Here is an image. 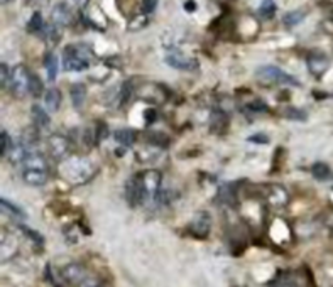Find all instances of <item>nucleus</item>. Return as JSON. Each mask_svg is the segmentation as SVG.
Returning a JSON list of instances; mask_svg holds the SVG:
<instances>
[{"label": "nucleus", "instance_id": "f8f14e48", "mask_svg": "<svg viewBox=\"0 0 333 287\" xmlns=\"http://www.w3.org/2000/svg\"><path fill=\"white\" fill-rule=\"evenodd\" d=\"M51 19L58 25H71L73 24V12H71V8L68 7L66 3H58V5H54L53 8Z\"/></svg>", "mask_w": 333, "mask_h": 287}, {"label": "nucleus", "instance_id": "72a5a7b5", "mask_svg": "<svg viewBox=\"0 0 333 287\" xmlns=\"http://www.w3.org/2000/svg\"><path fill=\"white\" fill-rule=\"evenodd\" d=\"M0 71H2V81H0V83H2V87H5V85H8V81H10L12 71L7 68V64H2V66H0Z\"/></svg>", "mask_w": 333, "mask_h": 287}, {"label": "nucleus", "instance_id": "9b49d317", "mask_svg": "<svg viewBox=\"0 0 333 287\" xmlns=\"http://www.w3.org/2000/svg\"><path fill=\"white\" fill-rule=\"evenodd\" d=\"M63 277L65 281H68L70 284H82V282L87 279V272L80 264H68L65 269H63Z\"/></svg>", "mask_w": 333, "mask_h": 287}, {"label": "nucleus", "instance_id": "e433bc0d", "mask_svg": "<svg viewBox=\"0 0 333 287\" xmlns=\"http://www.w3.org/2000/svg\"><path fill=\"white\" fill-rule=\"evenodd\" d=\"M250 142H257V144H267L269 142V137L264 134H255L254 137H249Z\"/></svg>", "mask_w": 333, "mask_h": 287}, {"label": "nucleus", "instance_id": "6ab92c4d", "mask_svg": "<svg viewBox=\"0 0 333 287\" xmlns=\"http://www.w3.org/2000/svg\"><path fill=\"white\" fill-rule=\"evenodd\" d=\"M31 113H32V118H34V122H36L37 128H46L49 125V115L44 108H41L39 105H32Z\"/></svg>", "mask_w": 333, "mask_h": 287}, {"label": "nucleus", "instance_id": "1a4fd4ad", "mask_svg": "<svg viewBox=\"0 0 333 287\" xmlns=\"http://www.w3.org/2000/svg\"><path fill=\"white\" fill-rule=\"evenodd\" d=\"M306 63H308V70L313 76H323L328 70V66H330V59H328L325 54H320V53H313L310 54L308 59H306Z\"/></svg>", "mask_w": 333, "mask_h": 287}, {"label": "nucleus", "instance_id": "ea45409f", "mask_svg": "<svg viewBox=\"0 0 333 287\" xmlns=\"http://www.w3.org/2000/svg\"><path fill=\"white\" fill-rule=\"evenodd\" d=\"M75 3L78 5L80 8H83V7H87L88 5V0H75Z\"/></svg>", "mask_w": 333, "mask_h": 287}, {"label": "nucleus", "instance_id": "7ed1b4c3", "mask_svg": "<svg viewBox=\"0 0 333 287\" xmlns=\"http://www.w3.org/2000/svg\"><path fill=\"white\" fill-rule=\"evenodd\" d=\"M255 76L264 81V83H279V85H291V87H300V81L294 76L288 75L281 68L276 66H262L255 71Z\"/></svg>", "mask_w": 333, "mask_h": 287}, {"label": "nucleus", "instance_id": "dca6fc26", "mask_svg": "<svg viewBox=\"0 0 333 287\" xmlns=\"http://www.w3.org/2000/svg\"><path fill=\"white\" fill-rule=\"evenodd\" d=\"M24 166L25 169H41V171H48V162H46L44 157L41 154L36 152H27L24 159Z\"/></svg>", "mask_w": 333, "mask_h": 287}, {"label": "nucleus", "instance_id": "6e6552de", "mask_svg": "<svg viewBox=\"0 0 333 287\" xmlns=\"http://www.w3.org/2000/svg\"><path fill=\"white\" fill-rule=\"evenodd\" d=\"M48 145H49L51 156L58 161L65 159L68 154H70V142H68V139L63 135H58V134L51 135L48 140Z\"/></svg>", "mask_w": 333, "mask_h": 287}, {"label": "nucleus", "instance_id": "f03ea898", "mask_svg": "<svg viewBox=\"0 0 333 287\" xmlns=\"http://www.w3.org/2000/svg\"><path fill=\"white\" fill-rule=\"evenodd\" d=\"M92 53L85 46H68L63 56V66L66 71H85L90 66Z\"/></svg>", "mask_w": 333, "mask_h": 287}, {"label": "nucleus", "instance_id": "4c0bfd02", "mask_svg": "<svg viewBox=\"0 0 333 287\" xmlns=\"http://www.w3.org/2000/svg\"><path fill=\"white\" fill-rule=\"evenodd\" d=\"M80 287H100V284H98V282L95 281V279H85L82 284H80Z\"/></svg>", "mask_w": 333, "mask_h": 287}, {"label": "nucleus", "instance_id": "f257e3e1", "mask_svg": "<svg viewBox=\"0 0 333 287\" xmlns=\"http://www.w3.org/2000/svg\"><path fill=\"white\" fill-rule=\"evenodd\" d=\"M61 174L63 178L70 179L73 184H82L87 183L93 174V166L92 162L83 159V157H71V159L63 161L61 166Z\"/></svg>", "mask_w": 333, "mask_h": 287}, {"label": "nucleus", "instance_id": "20e7f679", "mask_svg": "<svg viewBox=\"0 0 333 287\" xmlns=\"http://www.w3.org/2000/svg\"><path fill=\"white\" fill-rule=\"evenodd\" d=\"M29 85H31V75H29L27 68L19 64L10 73V81H8V90L15 98H22L29 92Z\"/></svg>", "mask_w": 333, "mask_h": 287}, {"label": "nucleus", "instance_id": "aec40b11", "mask_svg": "<svg viewBox=\"0 0 333 287\" xmlns=\"http://www.w3.org/2000/svg\"><path fill=\"white\" fill-rule=\"evenodd\" d=\"M115 139H117L118 144L129 147V145L135 142V132L130 130V128H120V130L115 132Z\"/></svg>", "mask_w": 333, "mask_h": 287}, {"label": "nucleus", "instance_id": "2eb2a0df", "mask_svg": "<svg viewBox=\"0 0 333 287\" xmlns=\"http://www.w3.org/2000/svg\"><path fill=\"white\" fill-rule=\"evenodd\" d=\"M22 179L29 186H42L46 181H48V171H41V169H24Z\"/></svg>", "mask_w": 333, "mask_h": 287}, {"label": "nucleus", "instance_id": "58836bf2", "mask_svg": "<svg viewBox=\"0 0 333 287\" xmlns=\"http://www.w3.org/2000/svg\"><path fill=\"white\" fill-rule=\"evenodd\" d=\"M144 118H146V123H152V122H154V120H156V112H154V110H152V108H151V110H147V112L144 113Z\"/></svg>", "mask_w": 333, "mask_h": 287}, {"label": "nucleus", "instance_id": "37998d69", "mask_svg": "<svg viewBox=\"0 0 333 287\" xmlns=\"http://www.w3.org/2000/svg\"><path fill=\"white\" fill-rule=\"evenodd\" d=\"M220 2H228V0H220Z\"/></svg>", "mask_w": 333, "mask_h": 287}, {"label": "nucleus", "instance_id": "7c9ffc66", "mask_svg": "<svg viewBox=\"0 0 333 287\" xmlns=\"http://www.w3.org/2000/svg\"><path fill=\"white\" fill-rule=\"evenodd\" d=\"M281 115L286 118H291V120H305L306 118V113L300 108H286L281 112Z\"/></svg>", "mask_w": 333, "mask_h": 287}, {"label": "nucleus", "instance_id": "c85d7f7f", "mask_svg": "<svg viewBox=\"0 0 333 287\" xmlns=\"http://www.w3.org/2000/svg\"><path fill=\"white\" fill-rule=\"evenodd\" d=\"M10 149H12L10 135H8L5 130H2V134H0V154H2V156H7V154L10 152Z\"/></svg>", "mask_w": 333, "mask_h": 287}, {"label": "nucleus", "instance_id": "b1692460", "mask_svg": "<svg viewBox=\"0 0 333 287\" xmlns=\"http://www.w3.org/2000/svg\"><path fill=\"white\" fill-rule=\"evenodd\" d=\"M311 174H313L318 181H325V179H328V176H330V168H328L325 162H317V164H313V168H311Z\"/></svg>", "mask_w": 333, "mask_h": 287}, {"label": "nucleus", "instance_id": "a19ab883", "mask_svg": "<svg viewBox=\"0 0 333 287\" xmlns=\"http://www.w3.org/2000/svg\"><path fill=\"white\" fill-rule=\"evenodd\" d=\"M328 17H330V19L333 20V8H332V10H330V14H328Z\"/></svg>", "mask_w": 333, "mask_h": 287}, {"label": "nucleus", "instance_id": "f3484780", "mask_svg": "<svg viewBox=\"0 0 333 287\" xmlns=\"http://www.w3.org/2000/svg\"><path fill=\"white\" fill-rule=\"evenodd\" d=\"M44 103L48 106V110L51 112H58L59 103H61V93H59L58 88H49L44 95Z\"/></svg>", "mask_w": 333, "mask_h": 287}, {"label": "nucleus", "instance_id": "5701e85b", "mask_svg": "<svg viewBox=\"0 0 333 287\" xmlns=\"http://www.w3.org/2000/svg\"><path fill=\"white\" fill-rule=\"evenodd\" d=\"M44 66H46V71H48V78L49 81H54L58 76V59L54 54H48L44 59Z\"/></svg>", "mask_w": 333, "mask_h": 287}, {"label": "nucleus", "instance_id": "4be33fe9", "mask_svg": "<svg viewBox=\"0 0 333 287\" xmlns=\"http://www.w3.org/2000/svg\"><path fill=\"white\" fill-rule=\"evenodd\" d=\"M306 17V10H303V8H300V10H293V12H288L284 17H283V22L284 25H288V27H293V25L300 24L303 19Z\"/></svg>", "mask_w": 333, "mask_h": 287}, {"label": "nucleus", "instance_id": "39448f33", "mask_svg": "<svg viewBox=\"0 0 333 287\" xmlns=\"http://www.w3.org/2000/svg\"><path fill=\"white\" fill-rule=\"evenodd\" d=\"M125 194L127 201H129L130 206H139L144 199H146V191H144V184H142V174L134 176L132 179H129L125 188Z\"/></svg>", "mask_w": 333, "mask_h": 287}, {"label": "nucleus", "instance_id": "cd10ccee", "mask_svg": "<svg viewBox=\"0 0 333 287\" xmlns=\"http://www.w3.org/2000/svg\"><path fill=\"white\" fill-rule=\"evenodd\" d=\"M259 14L262 17H267V19H271V17L276 14V3L272 2V0H264V2L260 3V7H259Z\"/></svg>", "mask_w": 333, "mask_h": 287}, {"label": "nucleus", "instance_id": "a211bd4d", "mask_svg": "<svg viewBox=\"0 0 333 287\" xmlns=\"http://www.w3.org/2000/svg\"><path fill=\"white\" fill-rule=\"evenodd\" d=\"M85 96H87V88L83 83H75L71 87V101H73L75 108H82L85 103Z\"/></svg>", "mask_w": 333, "mask_h": 287}, {"label": "nucleus", "instance_id": "ddd939ff", "mask_svg": "<svg viewBox=\"0 0 333 287\" xmlns=\"http://www.w3.org/2000/svg\"><path fill=\"white\" fill-rule=\"evenodd\" d=\"M161 90H163V87H159V85H152V87L146 85L139 90V96L146 101H151V103H163L166 100V95L161 93Z\"/></svg>", "mask_w": 333, "mask_h": 287}, {"label": "nucleus", "instance_id": "bb28decb", "mask_svg": "<svg viewBox=\"0 0 333 287\" xmlns=\"http://www.w3.org/2000/svg\"><path fill=\"white\" fill-rule=\"evenodd\" d=\"M42 24H44V20H42V14L41 12H34L31 20H29V24H27L29 32H41Z\"/></svg>", "mask_w": 333, "mask_h": 287}, {"label": "nucleus", "instance_id": "f704fd0d", "mask_svg": "<svg viewBox=\"0 0 333 287\" xmlns=\"http://www.w3.org/2000/svg\"><path fill=\"white\" fill-rule=\"evenodd\" d=\"M20 230L22 231H25V233L29 235V238L31 240H34V242H37V243H42V237L39 233H36L34 230H31V228H27V226H20Z\"/></svg>", "mask_w": 333, "mask_h": 287}, {"label": "nucleus", "instance_id": "412c9836", "mask_svg": "<svg viewBox=\"0 0 333 287\" xmlns=\"http://www.w3.org/2000/svg\"><path fill=\"white\" fill-rule=\"evenodd\" d=\"M272 287H305L303 282L300 281V277L294 276H281L274 281Z\"/></svg>", "mask_w": 333, "mask_h": 287}, {"label": "nucleus", "instance_id": "0eeeda50", "mask_svg": "<svg viewBox=\"0 0 333 287\" xmlns=\"http://www.w3.org/2000/svg\"><path fill=\"white\" fill-rule=\"evenodd\" d=\"M142 184L146 191V198H156L161 192V174L157 171L151 169L142 174Z\"/></svg>", "mask_w": 333, "mask_h": 287}, {"label": "nucleus", "instance_id": "2f4dec72", "mask_svg": "<svg viewBox=\"0 0 333 287\" xmlns=\"http://www.w3.org/2000/svg\"><path fill=\"white\" fill-rule=\"evenodd\" d=\"M2 208H5L7 211H10L12 215H15V216H19V218H24L25 215H24V211H20L19 208L17 206H14L12 203H8V201L5 199V198H2Z\"/></svg>", "mask_w": 333, "mask_h": 287}, {"label": "nucleus", "instance_id": "79ce46f5", "mask_svg": "<svg viewBox=\"0 0 333 287\" xmlns=\"http://www.w3.org/2000/svg\"><path fill=\"white\" fill-rule=\"evenodd\" d=\"M8 2H14V0H2V3H8Z\"/></svg>", "mask_w": 333, "mask_h": 287}, {"label": "nucleus", "instance_id": "4468645a", "mask_svg": "<svg viewBox=\"0 0 333 287\" xmlns=\"http://www.w3.org/2000/svg\"><path fill=\"white\" fill-rule=\"evenodd\" d=\"M267 201L271 204H276V206H284L288 203V192L283 186L279 184H271L267 186V194H266Z\"/></svg>", "mask_w": 333, "mask_h": 287}, {"label": "nucleus", "instance_id": "9d476101", "mask_svg": "<svg viewBox=\"0 0 333 287\" xmlns=\"http://www.w3.org/2000/svg\"><path fill=\"white\" fill-rule=\"evenodd\" d=\"M210 226H212V220L207 213H200V215L195 216V220L191 221L188 230L195 235L196 238H205L208 233H210Z\"/></svg>", "mask_w": 333, "mask_h": 287}, {"label": "nucleus", "instance_id": "473e14b6", "mask_svg": "<svg viewBox=\"0 0 333 287\" xmlns=\"http://www.w3.org/2000/svg\"><path fill=\"white\" fill-rule=\"evenodd\" d=\"M157 7V0H142V12L144 14H151Z\"/></svg>", "mask_w": 333, "mask_h": 287}, {"label": "nucleus", "instance_id": "c756f323", "mask_svg": "<svg viewBox=\"0 0 333 287\" xmlns=\"http://www.w3.org/2000/svg\"><path fill=\"white\" fill-rule=\"evenodd\" d=\"M29 93L32 96H39L42 93V81L39 80V76L31 75V85H29Z\"/></svg>", "mask_w": 333, "mask_h": 287}, {"label": "nucleus", "instance_id": "a878e982", "mask_svg": "<svg viewBox=\"0 0 333 287\" xmlns=\"http://www.w3.org/2000/svg\"><path fill=\"white\" fill-rule=\"evenodd\" d=\"M213 125H212V128L215 132H222L223 130L225 127H227V115H225L223 112H222V110H217L215 113H213Z\"/></svg>", "mask_w": 333, "mask_h": 287}, {"label": "nucleus", "instance_id": "393cba45", "mask_svg": "<svg viewBox=\"0 0 333 287\" xmlns=\"http://www.w3.org/2000/svg\"><path fill=\"white\" fill-rule=\"evenodd\" d=\"M134 95V85H132L130 80L123 81V85L120 87V105H127L129 100Z\"/></svg>", "mask_w": 333, "mask_h": 287}, {"label": "nucleus", "instance_id": "423d86ee", "mask_svg": "<svg viewBox=\"0 0 333 287\" xmlns=\"http://www.w3.org/2000/svg\"><path fill=\"white\" fill-rule=\"evenodd\" d=\"M166 63H168L171 68H176V70H181V71H193L198 68V61L186 56L181 51H171L169 54H166Z\"/></svg>", "mask_w": 333, "mask_h": 287}, {"label": "nucleus", "instance_id": "c9c22d12", "mask_svg": "<svg viewBox=\"0 0 333 287\" xmlns=\"http://www.w3.org/2000/svg\"><path fill=\"white\" fill-rule=\"evenodd\" d=\"M247 108L250 110V112H266L267 106L262 103V101H255V103H250L247 105Z\"/></svg>", "mask_w": 333, "mask_h": 287}]
</instances>
